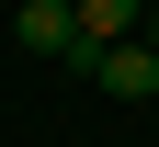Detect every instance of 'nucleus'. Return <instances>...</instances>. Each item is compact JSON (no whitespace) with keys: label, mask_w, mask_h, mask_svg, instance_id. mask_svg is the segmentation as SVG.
Wrapping results in <instances>:
<instances>
[{"label":"nucleus","mask_w":159,"mask_h":147,"mask_svg":"<svg viewBox=\"0 0 159 147\" xmlns=\"http://www.w3.org/2000/svg\"><path fill=\"white\" fill-rule=\"evenodd\" d=\"M91 79H102L114 102H159V45H148V34H125V45L91 57Z\"/></svg>","instance_id":"2"},{"label":"nucleus","mask_w":159,"mask_h":147,"mask_svg":"<svg viewBox=\"0 0 159 147\" xmlns=\"http://www.w3.org/2000/svg\"><path fill=\"white\" fill-rule=\"evenodd\" d=\"M136 34H148V45H159V0H148V23H136Z\"/></svg>","instance_id":"4"},{"label":"nucleus","mask_w":159,"mask_h":147,"mask_svg":"<svg viewBox=\"0 0 159 147\" xmlns=\"http://www.w3.org/2000/svg\"><path fill=\"white\" fill-rule=\"evenodd\" d=\"M68 11H80V79H91L102 45H125V34L148 23V0H68Z\"/></svg>","instance_id":"3"},{"label":"nucleus","mask_w":159,"mask_h":147,"mask_svg":"<svg viewBox=\"0 0 159 147\" xmlns=\"http://www.w3.org/2000/svg\"><path fill=\"white\" fill-rule=\"evenodd\" d=\"M11 45H23V57H68V68H80V11H68V0H23V11H11Z\"/></svg>","instance_id":"1"}]
</instances>
